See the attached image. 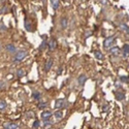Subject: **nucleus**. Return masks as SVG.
<instances>
[{
	"label": "nucleus",
	"instance_id": "obj_5",
	"mask_svg": "<svg viewBox=\"0 0 129 129\" xmlns=\"http://www.w3.org/2000/svg\"><path fill=\"white\" fill-rule=\"evenodd\" d=\"M63 105H64V99L63 98L58 99L57 101H56V103H55V108H61Z\"/></svg>",
	"mask_w": 129,
	"mask_h": 129
},
{
	"label": "nucleus",
	"instance_id": "obj_3",
	"mask_svg": "<svg viewBox=\"0 0 129 129\" xmlns=\"http://www.w3.org/2000/svg\"><path fill=\"white\" fill-rule=\"evenodd\" d=\"M52 117V113L51 112H49V111H45V112H42L41 113V118H42V120L43 122H48L49 121V119Z\"/></svg>",
	"mask_w": 129,
	"mask_h": 129
},
{
	"label": "nucleus",
	"instance_id": "obj_17",
	"mask_svg": "<svg viewBox=\"0 0 129 129\" xmlns=\"http://www.w3.org/2000/svg\"><path fill=\"white\" fill-rule=\"evenodd\" d=\"M6 101H4V100H0V109H4L5 108H6Z\"/></svg>",
	"mask_w": 129,
	"mask_h": 129
},
{
	"label": "nucleus",
	"instance_id": "obj_15",
	"mask_svg": "<svg viewBox=\"0 0 129 129\" xmlns=\"http://www.w3.org/2000/svg\"><path fill=\"white\" fill-rule=\"evenodd\" d=\"M61 27L63 28V29H65V28L67 27V19L66 18H63L61 20Z\"/></svg>",
	"mask_w": 129,
	"mask_h": 129
},
{
	"label": "nucleus",
	"instance_id": "obj_26",
	"mask_svg": "<svg viewBox=\"0 0 129 129\" xmlns=\"http://www.w3.org/2000/svg\"><path fill=\"white\" fill-rule=\"evenodd\" d=\"M52 125V122H45V126L46 127H50Z\"/></svg>",
	"mask_w": 129,
	"mask_h": 129
},
{
	"label": "nucleus",
	"instance_id": "obj_19",
	"mask_svg": "<svg viewBox=\"0 0 129 129\" xmlns=\"http://www.w3.org/2000/svg\"><path fill=\"white\" fill-rule=\"evenodd\" d=\"M121 28H122V29H123L124 31H126L127 33L129 32V28H128V25H126V24H122V25H121Z\"/></svg>",
	"mask_w": 129,
	"mask_h": 129
},
{
	"label": "nucleus",
	"instance_id": "obj_18",
	"mask_svg": "<svg viewBox=\"0 0 129 129\" xmlns=\"http://www.w3.org/2000/svg\"><path fill=\"white\" fill-rule=\"evenodd\" d=\"M17 75H18V77H23V75H24V70H23V69H18Z\"/></svg>",
	"mask_w": 129,
	"mask_h": 129
},
{
	"label": "nucleus",
	"instance_id": "obj_20",
	"mask_svg": "<svg viewBox=\"0 0 129 129\" xmlns=\"http://www.w3.org/2000/svg\"><path fill=\"white\" fill-rule=\"evenodd\" d=\"M32 96H33V98H35V99H39L40 98V93L39 92H33Z\"/></svg>",
	"mask_w": 129,
	"mask_h": 129
},
{
	"label": "nucleus",
	"instance_id": "obj_28",
	"mask_svg": "<svg viewBox=\"0 0 129 129\" xmlns=\"http://www.w3.org/2000/svg\"><path fill=\"white\" fill-rule=\"evenodd\" d=\"M61 72H62V69H61V68H59V70H58V74H60Z\"/></svg>",
	"mask_w": 129,
	"mask_h": 129
},
{
	"label": "nucleus",
	"instance_id": "obj_27",
	"mask_svg": "<svg viewBox=\"0 0 129 129\" xmlns=\"http://www.w3.org/2000/svg\"><path fill=\"white\" fill-rule=\"evenodd\" d=\"M108 105H104V106H103V108H102L103 112H106V111H108Z\"/></svg>",
	"mask_w": 129,
	"mask_h": 129
},
{
	"label": "nucleus",
	"instance_id": "obj_11",
	"mask_svg": "<svg viewBox=\"0 0 129 129\" xmlns=\"http://www.w3.org/2000/svg\"><path fill=\"white\" fill-rule=\"evenodd\" d=\"M59 4H60V1H59V0H52L51 1V5L54 9H57Z\"/></svg>",
	"mask_w": 129,
	"mask_h": 129
},
{
	"label": "nucleus",
	"instance_id": "obj_4",
	"mask_svg": "<svg viewBox=\"0 0 129 129\" xmlns=\"http://www.w3.org/2000/svg\"><path fill=\"white\" fill-rule=\"evenodd\" d=\"M86 81H87V77L85 74H81L80 77H78V78H77V82H78V84H80L81 86H83V85L86 83Z\"/></svg>",
	"mask_w": 129,
	"mask_h": 129
},
{
	"label": "nucleus",
	"instance_id": "obj_12",
	"mask_svg": "<svg viewBox=\"0 0 129 129\" xmlns=\"http://www.w3.org/2000/svg\"><path fill=\"white\" fill-rule=\"evenodd\" d=\"M120 52V49H119V46H114V48H112L111 50H109V53L113 55H117L118 53Z\"/></svg>",
	"mask_w": 129,
	"mask_h": 129
},
{
	"label": "nucleus",
	"instance_id": "obj_1",
	"mask_svg": "<svg viewBox=\"0 0 129 129\" xmlns=\"http://www.w3.org/2000/svg\"><path fill=\"white\" fill-rule=\"evenodd\" d=\"M26 55H27L26 51H20V52H18L17 54H15V62L22 61L25 57H26Z\"/></svg>",
	"mask_w": 129,
	"mask_h": 129
},
{
	"label": "nucleus",
	"instance_id": "obj_14",
	"mask_svg": "<svg viewBox=\"0 0 129 129\" xmlns=\"http://www.w3.org/2000/svg\"><path fill=\"white\" fill-rule=\"evenodd\" d=\"M124 98H125L124 93H121V92L116 93V99H117V100H122V99H124Z\"/></svg>",
	"mask_w": 129,
	"mask_h": 129
},
{
	"label": "nucleus",
	"instance_id": "obj_10",
	"mask_svg": "<svg viewBox=\"0 0 129 129\" xmlns=\"http://www.w3.org/2000/svg\"><path fill=\"white\" fill-rule=\"evenodd\" d=\"M128 52H129V46L127 43V45H124V46H123V57L124 58H126L128 56V54H129Z\"/></svg>",
	"mask_w": 129,
	"mask_h": 129
},
{
	"label": "nucleus",
	"instance_id": "obj_29",
	"mask_svg": "<svg viewBox=\"0 0 129 129\" xmlns=\"http://www.w3.org/2000/svg\"><path fill=\"white\" fill-rule=\"evenodd\" d=\"M3 85H4V84H3V83H1V82H0V88H2V87H3Z\"/></svg>",
	"mask_w": 129,
	"mask_h": 129
},
{
	"label": "nucleus",
	"instance_id": "obj_24",
	"mask_svg": "<svg viewBox=\"0 0 129 129\" xmlns=\"http://www.w3.org/2000/svg\"><path fill=\"white\" fill-rule=\"evenodd\" d=\"M46 45H48V43H46V41H42V43H41V45H40V46H39V50H42L43 48H46Z\"/></svg>",
	"mask_w": 129,
	"mask_h": 129
},
{
	"label": "nucleus",
	"instance_id": "obj_6",
	"mask_svg": "<svg viewBox=\"0 0 129 129\" xmlns=\"http://www.w3.org/2000/svg\"><path fill=\"white\" fill-rule=\"evenodd\" d=\"M52 65H53V59H49V60L46 62V65H45V69H46V71H49L50 69H51Z\"/></svg>",
	"mask_w": 129,
	"mask_h": 129
},
{
	"label": "nucleus",
	"instance_id": "obj_23",
	"mask_svg": "<svg viewBox=\"0 0 129 129\" xmlns=\"http://www.w3.org/2000/svg\"><path fill=\"white\" fill-rule=\"evenodd\" d=\"M25 27H26V30H28V31H31V25L29 24V23H25Z\"/></svg>",
	"mask_w": 129,
	"mask_h": 129
},
{
	"label": "nucleus",
	"instance_id": "obj_22",
	"mask_svg": "<svg viewBox=\"0 0 129 129\" xmlns=\"http://www.w3.org/2000/svg\"><path fill=\"white\" fill-rule=\"evenodd\" d=\"M39 124H40V123H39V121H38V120H36V121L33 123V128H34V129H37V128L39 127Z\"/></svg>",
	"mask_w": 129,
	"mask_h": 129
},
{
	"label": "nucleus",
	"instance_id": "obj_8",
	"mask_svg": "<svg viewBox=\"0 0 129 129\" xmlns=\"http://www.w3.org/2000/svg\"><path fill=\"white\" fill-rule=\"evenodd\" d=\"M56 43H57V42H56V40H55V39H51V40H50V42L48 43V45H49V49H50V51H53V50H54V49L56 48V46H57Z\"/></svg>",
	"mask_w": 129,
	"mask_h": 129
},
{
	"label": "nucleus",
	"instance_id": "obj_25",
	"mask_svg": "<svg viewBox=\"0 0 129 129\" xmlns=\"http://www.w3.org/2000/svg\"><path fill=\"white\" fill-rule=\"evenodd\" d=\"M120 78H121V81L125 82V83H128V77H124V75H123V77H121Z\"/></svg>",
	"mask_w": 129,
	"mask_h": 129
},
{
	"label": "nucleus",
	"instance_id": "obj_9",
	"mask_svg": "<svg viewBox=\"0 0 129 129\" xmlns=\"http://www.w3.org/2000/svg\"><path fill=\"white\" fill-rule=\"evenodd\" d=\"M94 56L98 59V60H103L104 59V56H103V54L101 52H99V51H94Z\"/></svg>",
	"mask_w": 129,
	"mask_h": 129
},
{
	"label": "nucleus",
	"instance_id": "obj_16",
	"mask_svg": "<svg viewBox=\"0 0 129 129\" xmlns=\"http://www.w3.org/2000/svg\"><path fill=\"white\" fill-rule=\"evenodd\" d=\"M54 116H55V117L57 118V119H61L62 117H63V114H62L61 111H57V112H56L55 114H54Z\"/></svg>",
	"mask_w": 129,
	"mask_h": 129
},
{
	"label": "nucleus",
	"instance_id": "obj_7",
	"mask_svg": "<svg viewBox=\"0 0 129 129\" xmlns=\"http://www.w3.org/2000/svg\"><path fill=\"white\" fill-rule=\"evenodd\" d=\"M18 124L17 123H7L4 126V129H17Z\"/></svg>",
	"mask_w": 129,
	"mask_h": 129
},
{
	"label": "nucleus",
	"instance_id": "obj_2",
	"mask_svg": "<svg viewBox=\"0 0 129 129\" xmlns=\"http://www.w3.org/2000/svg\"><path fill=\"white\" fill-rule=\"evenodd\" d=\"M115 38H116L115 35H112V36L108 37V38H105L104 42H103V46H104V48H109V46H111L113 43H114Z\"/></svg>",
	"mask_w": 129,
	"mask_h": 129
},
{
	"label": "nucleus",
	"instance_id": "obj_13",
	"mask_svg": "<svg viewBox=\"0 0 129 129\" xmlns=\"http://www.w3.org/2000/svg\"><path fill=\"white\" fill-rule=\"evenodd\" d=\"M6 50H7L8 52H15V46L14 45H11V43H8V45L6 46Z\"/></svg>",
	"mask_w": 129,
	"mask_h": 129
},
{
	"label": "nucleus",
	"instance_id": "obj_21",
	"mask_svg": "<svg viewBox=\"0 0 129 129\" xmlns=\"http://www.w3.org/2000/svg\"><path fill=\"white\" fill-rule=\"evenodd\" d=\"M37 106H38V108H45L46 106V103L45 101L39 102V103H38V105H37Z\"/></svg>",
	"mask_w": 129,
	"mask_h": 129
}]
</instances>
